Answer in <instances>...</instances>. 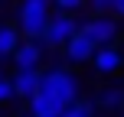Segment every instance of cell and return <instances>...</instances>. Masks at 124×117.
Segmentation results:
<instances>
[{
    "mask_svg": "<svg viewBox=\"0 0 124 117\" xmlns=\"http://www.w3.org/2000/svg\"><path fill=\"white\" fill-rule=\"evenodd\" d=\"M49 20H52V0H20L16 26L23 33V39H43Z\"/></svg>",
    "mask_w": 124,
    "mask_h": 117,
    "instance_id": "obj_2",
    "label": "cell"
},
{
    "mask_svg": "<svg viewBox=\"0 0 124 117\" xmlns=\"http://www.w3.org/2000/svg\"><path fill=\"white\" fill-rule=\"evenodd\" d=\"M13 98H16V91H13V78H3V75H0V107L10 104Z\"/></svg>",
    "mask_w": 124,
    "mask_h": 117,
    "instance_id": "obj_13",
    "label": "cell"
},
{
    "mask_svg": "<svg viewBox=\"0 0 124 117\" xmlns=\"http://www.w3.org/2000/svg\"><path fill=\"white\" fill-rule=\"evenodd\" d=\"M82 94V81L78 75H72L65 65H52L49 72H43V85L39 94L30 101V114L33 117H62L69 107Z\"/></svg>",
    "mask_w": 124,
    "mask_h": 117,
    "instance_id": "obj_1",
    "label": "cell"
},
{
    "mask_svg": "<svg viewBox=\"0 0 124 117\" xmlns=\"http://www.w3.org/2000/svg\"><path fill=\"white\" fill-rule=\"evenodd\" d=\"M114 16L124 20V0H114Z\"/></svg>",
    "mask_w": 124,
    "mask_h": 117,
    "instance_id": "obj_15",
    "label": "cell"
},
{
    "mask_svg": "<svg viewBox=\"0 0 124 117\" xmlns=\"http://www.w3.org/2000/svg\"><path fill=\"white\" fill-rule=\"evenodd\" d=\"M78 29H82V26H78V20H75V13H62V10H56L39 42H43L46 49H65V46L72 42V36H78Z\"/></svg>",
    "mask_w": 124,
    "mask_h": 117,
    "instance_id": "obj_3",
    "label": "cell"
},
{
    "mask_svg": "<svg viewBox=\"0 0 124 117\" xmlns=\"http://www.w3.org/2000/svg\"><path fill=\"white\" fill-rule=\"evenodd\" d=\"M92 65H95V72H98L101 78H111V75H118L124 68V52L118 49V46H105V49L95 52Z\"/></svg>",
    "mask_w": 124,
    "mask_h": 117,
    "instance_id": "obj_5",
    "label": "cell"
},
{
    "mask_svg": "<svg viewBox=\"0 0 124 117\" xmlns=\"http://www.w3.org/2000/svg\"><path fill=\"white\" fill-rule=\"evenodd\" d=\"M23 42V33L16 23H0V59H13V52Z\"/></svg>",
    "mask_w": 124,
    "mask_h": 117,
    "instance_id": "obj_9",
    "label": "cell"
},
{
    "mask_svg": "<svg viewBox=\"0 0 124 117\" xmlns=\"http://www.w3.org/2000/svg\"><path fill=\"white\" fill-rule=\"evenodd\" d=\"M98 107H105V111H118V107H124V88L121 85L101 88V91H98Z\"/></svg>",
    "mask_w": 124,
    "mask_h": 117,
    "instance_id": "obj_10",
    "label": "cell"
},
{
    "mask_svg": "<svg viewBox=\"0 0 124 117\" xmlns=\"http://www.w3.org/2000/svg\"><path fill=\"white\" fill-rule=\"evenodd\" d=\"M82 33L95 42V49H105V46H114V42H118L121 20L118 16H92V20H85Z\"/></svg>",
    "mask_w": 124,
    "mask_h": 117,
    "instance_id": "obj_4",
    "label": "cell"
},
{
    "mask_svg": "<svg viewBox=\"0 0 124 117\" xmlns=\"http://www.w3.org/2000/svg\"><path fill=\"white\" fill-rule=\"evenodd\" d=\"M62 117H95V104H92V101H75Z\"/></svg>",
    "mask_w": 124,
    "mask_h": 117,
    "instance_id": "obj_11",
    "label": "cell"
},
{
    "mask_svg": "<svg viewBox=\"0 0 124 117\" xmlns=\"http://www.w3.org/2000/svg\"><path fill=\"white\" fill-rule=\"evenodd\" d=\"M92 16H114V0H88Z\"/></svg>",
    "mask_w": 124,
    "mask_h": 117,
    "instance_id": "obj_12",
    "label": "cell"
},
{
    "mask_svg": "<svg viewBox=\"0 0 124 117\" xmlns=\"http://www.w3.org/2000/svg\"><path fill=\"white\" fill-rule=\"evenodd\" d=\"M43 52H46V46L39 42V39H23V42H20V49L13 52V65H16V72L39 68V62H43Z\"/></svg>",
    "mask_w": 124,
    "mask_h": 117,
    "instance_id": "obj_6",
    "label": "cell"
},
{
    "mask_svg": "<svg viewBox=\"0 0 124 117\" xmlns=\"http://www.w3.org/2000/svg\"><path fill=\"white\" fill-rule=\"evenodd\" d=\"M52 7L62 13H78L82 7H88V0H52Z\"/></svg>",
    "mask_w": 124,
    "mask_h": 117,
    "instance_id": "obj_14",
    "label": "cell"
},
{
    "mask_svg": "<svg viewBox=\"0 0 124 117\" xmlns=\"http://www.w3.org/2000/svg\"><path fill=\"white\" fill-rule=\"evenodd\" d=\"M39 85H43V72H39V68H26V72L13 75V91H16V98H23V101L36 98Z\"/></svg>",
    "mask_w": 124,
    "mask_h": 117,
    "instance_id": "obj_7",
    "label": "cell"
},
{
    "mask_svg": "<svg viewBox=\"0 0 124 117\" xmlns=\"http://www.w3.org/2000/svg\"><path fill=\"white\" fill-rule=\"evenodd\" d=\"M62 52H65V59L72 62V65H82V62H92L98 49H95V42H92V39H88L85 33L78 29V36H72V42H69Z\"/></svg>",
    "mask_w": 124,
    "mask_h": 117,
    "instance_id": "obj_8",
    "label": "cell"
}]
</instances>
